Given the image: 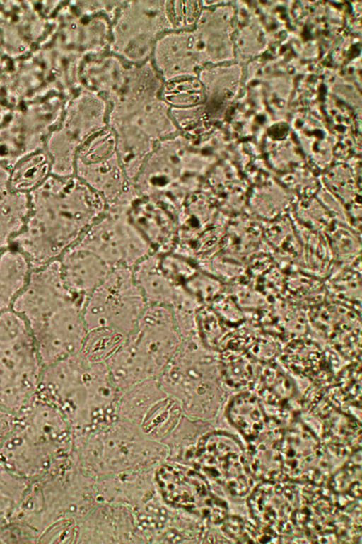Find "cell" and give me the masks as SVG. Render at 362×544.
I'll return each instance as SVG.
<instances>
[{
	"mask_svg": "<svg viewBox=\"0 0 362 544\" xmlns=\"http://www.w3.org/2000/svg\"><path fill=\"white\" fill-rule=\"evenodd\" d=\"M28 213L12 244L37 268L57 260L103 215L105 199L74 175L51 174L28 193Z\"/></svg>",
	"mask_w": 362,
	"mask_h": 544,
	"instance_id": "cell-1",
	"label": "cell"
},
{
	"mask_svg": "<svg viewBox=\"0 0 362 544\" xmlns=\"http://www.w3.org/2000/svg\"><path fill=\"white\" fill-rule=\"evenodd\" d=\"M69 421L36 392L15 413L13 427L0 448V462L30 481L64 470Z\"/></svg>",
	"mask_w": 362,
	"mask_h": 544,
	"instance_id": "cell-2",
	"label": "cell"
},
{
	"mask_svg": "<svg viewBox=\"0 0 362 544\" xmlns=\"http://www.w3.org/2000/svg\"><path fill=\"white\" fill-rule=\"evenodd\" d=\"M182 342L172 309L147 305L134 331L105 362L115 384L122 390L157 378Z\"/></svg>",
	"mask_w": 362,
	"mask_h": 544,
	"instance_id": "cell-3",
	"label": "cell"
},
{
	"mask_svg": "<svg viewBox=\"0 0 362 544\" xmlns=\"http://www.w3.org/2000/svg\"><path fill=\"white\" fill-rule=\"evenodd\" d=\"M36 393L69 421L90 404H112L116 388L106 363H89L78 353L44 366Z\"/></svg>",
	"mask_w": 362,
	"mask_h": 544,
	"instance_id": "cell-4",
	"label": "cell"
},
{
	"mask_svg": "<svg viewBox=\"0 0 362 544\" xmlns=\"http://www.w3.org/2000/svg\"><path fill=\"white\" fill-rule=\"evenodd\" d=\"M43 365L25 319L0 313V405L16 413L37 392Z\"/></svg>",
	"mask_w": 362,
	"mask_h": 544,
	"instance_id": "cell-5",
	"label": "cell"
},
{
	"mask_svg": "<svg viewBox=\"0 0 362 544\" xmlns=\"http://www.w3.org/2000/svg\"><path fill=\"white\" fill-rule=\"evenodd\" d=\"M60 91L29 98L15 106L0 126V163L11 167L24 157L45 149L63 113Z\"/></svg>",
	"mask_w": 362,
	"mask_h": 544,
	"instance_id": "cell-6",
	"label": "cell"
},
{
	"mask_svg": "<svg viewBox=\"0 0 362 544\" xmlns=\"http://www.w3.org/2000/svg\"><path fill=\"white\" fill-rule=\"evenodd\" d=\"M211 351L197 334L183 339L179 349L157 378L163 390L189 409H214L218 389Z\"/></svg>",
	"mask_w": 362,
	"mask_h": 544,
	"instance_id": "cell-7",
	"label": "cell"
},
{
	"mask_svg": "<svg viewBox=\"0 0 362 544\" xmlns=\"http://www.w3.org/2000/svg\"><path fill=\"white\" fill-rule=\"evenodd\" d=\"M147 303L132 268H112L86 298L82 314L87 330L107 328L129 335Z\"/></svg>",
	"mask_w": 362,
	"mask_h": 544,
	"instance_id": "cell-8",
	"label": "cell"
},
{
	"mask_svg": "<svg viewBox=\"0 0 362 544\" xmlns=\"http://www.w3.org/2000/svg\"><path fill=\"white\" fill-rule=\"evenodd\" d=\"M77 243L94 252L112 268H132L153 253L119 200L107 205L103 215Z\"/></svg>",
	"mask_w": 362,
	"mask_h": 544,
	"instance_id": "cell-9",
	"label": "cell"
},
{
	"mask_svg": "<svg viewBox=\"0 0 362 544\" xmlns=\"http://www.w3.org/2000/svg\"><path fill=\"white\" fill-rule=\"evenodd\" d=\"M83 305L76 298L55 303L28 324L43 366L81 351L88 332Z\"/></svg>",
	"mask_w": 362,
	"mask_h": 544,
	"instance_id": "cell-10",
	"label": "cell"
},
{
	"mask_svg": "<svg viewBox=\"0 0 362 544\" xmlns=\"http://www.w3.org/2000/svg\"><path fill=\"white\" fill-rule=\"evenodd\" d=\"M57 1H0L1 50L16 60L45 42L52 31Z\"/></svg>",
	"mask_w": 362,
	"mask_h": 544,
	"instance_id": "cell-11",
	"label": "cell"
},
{
	"mask_svg": "<svg viewBox=\"0 0 362 544\" xmlns=\"http://www.w3.org/2000/svg\"><path fill=\"white\" fill-rule=\"evenodd\" d=\"M74 175L110 204L132 185L119 157L115 135H90L79 149Z\"/></svg>",
	"mask_w": 362,
	"mask_h": 544,
	"instance_id": "cell-12",
	"label": "cell"
},
{
	"mask_svg": "<svg viewBox=\"0 0 362 544\" xmlns=\"http://www.w3.org/2000/svg\"><path fill=\"white\" fill-rule=\"evenodd\" d=\"M204 470L230 494L244 497L252 482L247 453L230 434L216 432L206 437L199 450Z\"/></svg>",
	"mask_w": 362,
	"mask_h": 544,
	"instance_id": "cell-13",
	"label": "cell"
},
{
	"mask_svg": "<svg viewBox=\"0 0 362 544\" xmlns=\"http://www.w3.org/2000/svg\"><path fill=\"white\" fill-rule=\"evenodd\" d=\"M116 200L123 203L129 221L153 253L164 254L173 250L177 225L175 208L140 194L133 183Z\"/></svg>",
	"mask_w": 362,
	"mask_h": 544,
	"instance_id": "cell-14",
	"label": "cell"
},
{
	"mask_svg": "<svg viewBox=\"0 0 362 544\" xmlns=\"http://www.w3.org/2000/svg\"><path fill=\"white\" fill-rule=\"evenodd\" d=\"M322 444L300 423L284 429L279 450L285 480L317 484L325 479L326 465Z\"/></svg>",
	"mask_w": 362,
	"mask_h": 544,
	"instance_id": "cell-15",
	"label": "cell"
},
{
	"mask_svg": "<svg viewBox=\"0 0 362 544\" xmlns=\"http://www.w3.org/2000/svg\"><path fill=\"white\" fill-rule=\"evenodd\" d=\"M284 482H262L247 498L254 521L278 536L288 535L294 527L293 515L298 500L296 490Z\"/></svg>",
	"mask_w": 362,
	"mask_h": 544,
	"instance_id": "cell-16",
	"label": "cell"
},
{
	"mask_svg": "<svg viewBox=\"0 0 362 544\" xmlns=\"http://www.w3.org/2000/svg\"><path fill=\"white\" fill-rule=\"evenodd\" d=\"M313 324L341 354L357 356L361 351V321L357 309L339 302L312 307Z\"/></svg>",
	"mask_w": 362,
	"mask_h": 544,
	"instance_id": "cell-17",
	"label": "cell"
},
{
	"mask_svg": "<svg viewBox=\"0 0 362 544\" xmlns=\"http://www.w3.org/2000/svg\"><path fill=\"white\" fill-rule=\"evenodd\" d=\"M58 260L65 284L83 301L112 269L97 254L77 242Z\"/></svg>",
	"mask_w": 362,
	"mask_h": 544,
	"instance_id": "cell-18",
	"label": "cell"
},
{
	"mask_svg": "<svg viewBox=\"0 0 362 544\" xmlns=\"http://www.w3.org/2000/svg\"><path fill=\"white\" fill-rule=\"evenodd\" d=\"M252 385H255L254 393L271 420L279 426L291 420L295 388L279 368L267 365L259 369Z\"/></svg>",
	"mask_w": 362,
	"mask_h": 544,
	"instance_id": "cell-19",
	"label": "cell"
},
{
	"mask_svg": "<svg viewBox=\"0 0 362 544\" xmlns=\"http://www.w3.org/2000/svg\"><path fill=\"white\" fill-rule=\"evenodd\" d=\"M173 477L175 480L173 483L178 486V489L164 488L170 500L196 510L212 523H221L226 519V503L210 490L203 479L182 473Z\"/></svg>",
	"mask_w": 362,
	"mask_h": 544,
	"instance_id": "cell-20",
	"label": "cell"
},
{
	"mask_svg": "<svg viewBox=\"0 0 362 544\" xmlns=\"http://www.w3.org/2000/svg\"><path fill=\"white\" fill-rule=\"evenodd\" d=\"M226 416L249 445L259 441L273 428L279 426L267 416L257 396L250 392L239 393L230 400L226 408Z\"/></svg>",
	"mask_w": 362,
	"mask_h": 544,
	"instance_id": "cell-21",
	"label": "cell"
},
{
	"mask_svg": "<svg viewBox=\"0 0 362 544\" xmlns=\"http://www.w3.org/2000/svg\"><path fill=\"white\" fill-rule=\"evenodd\" d=\"M135 281L147 305H160L170 308L186 294L161 270L156 253H152L132 268Z\"/></svg>",
	"mask_w": 362,
	"mask_h": 544,
	"instance_id": "cell-22",
	"label": "cell"
},
{
	"mask_svg": "<svg viewBox=\"0 0 362 544\" xmlns=\"http://www.w3.org/2000/svg\"><path fill=\"white\" fill-rule=\"evenodd\" d=\"M28 208V194L11 188L9 168L0 163V255L13 246V239L23 227Z\"/></svg>",
	"mask_w": 362,
	"mask_h": 544,
	"instance_id": "cell-23",
	"label": "cell"
},
{
	"mask_svg": "<svg viewBox=\"0 0 362 544\" xmlns=\"http://www.w3.org/2000/svg\"><path fill=\"white\" fill-rule=\"evenodd\" d=\"M322 424V438L327 448L339 457L350 455L361 448V422L346 412L337 408H330L328 403L327 414Z\"/></svg>",
	"mask_w": 362,
	"mask_h": 544,
	"instance_id": "cell-24",
	"label": "cell"
},
{
	"mask_svg": "<svg viewBox=\"0 0 362 544\" xmlns=\"http://www.w3.org/2000/svg\"><path fill=\"white\" fill-rule=\"evenodd\" d=\"M284 364L293 373L314 380L328 378L327 361L320 347L300 337L293 339L281 356Z\"/></svg>",
	"mask_w": 362,
	"mask_h": 544,
	"instance_id": "cell-25",
	"label": "cell"
},
{
	"mask_svg": "<svg viewBox=\"0 0 362 544\" xmlns=\"http://www.w3.org/2000/svg\"><path fill=\"white\" fill-rule=\"evenodd\" d=\"M30 269L26 256L13 246L0 255V313L11 308Z\"/></svg>",
	"mask_w": 362,
	"mask_h": 544,
	"instance_id": "cell-26",
	"label": "cell"
},
{
	"mask_svg": "<svg viewBox=\"0 0 362 544\" xmlns=\"http://www.w3.org/2000/svg\"><path fill=\"white\" fill-rule=\"evenodd\" d=\"M51 174V160L42 149L23 157L9 168V184L13 190L28 194Z\"/></svg>",
	"mask_w": 362,
	"mask_h": 544,
	"instance_id": "cell-27",
	"label": "cell"
},
{
	"mask_svg": "<svg viewBox=\"0 0 362 544\" xmlns=\"http://www.w3.org/2000/svg\"><path fill=\"white\" fill-rule=\"evenodd\" d=\"M218 368L225 382L236 389L252 385L259 370L246 351L230 347L220 351Z\"/></svg>",
	"mask_w": 362,
	"mask_h": 544,
	"instance_id": "cell-28",
	"label": "cell"
},
{
	"mask_svg": "<svg viewBox=\"0 0 362 544\" xmlns=\"http://www.w3.org/2000/svg\"><path fill=\"white\" fill-rule=\"evenodd\" d=\"M196 334L207 349L220 352L226 348L232 331L211 306L202 305L196 312Z\"/></svg>",
	"mask_w": 362,
	"mask_h": 544,
	"instance_id": "cell-29",
	"label": "cell"
},
{
	"mask_svg": "<svg viewBox=\"0 0 362 544\" xmlns=\"http://www.w3.org/2000/svg\"><path fill=\"white\" fill-rule=\"evenodd\" d=\"M127 336V335L107 328L88 330L78 353L89 363H105L122 345Z\"/></svg>",
	"mask_w": 362,
	"mask_h": 544,
	"instance_id": "cell-30",
	"label": "cell"
},
{
	"mask_svg": "<svg viewBox=\"0 0 362 544\" xmlns=\"http://www.w3.org/2000/svg\"><path fill=\"white\" fill-rule=\"evenodd\" d=\"M330 489L334 494L355 499L361 497V462L348 461L330 479Z\"/></svg>",
	"mask_w": 362,
	"mask_h": 544,
	"instance_id": "cell-31",
	"label": "cell"
},
{
	"mask_svg": "<svg viewBox=\"0 0 362 544\" xmlns=\"http://www.w3.org/2000/svg\"><path fill=\"white\" fill-rule=\"evenodd\" d=\"M14 419L15 414L0 405V448L13 427Z\"/></svg>",
	"mask_w": 362,
	"mask_h": 544,
	"instance_id": "cell-32",
	"label": "cell"
},
{
	"mask_svg": "<svg viewBox=\"0 0 362 544\" xmlns=\"http://www.w3.org/2000/svg\"><path fill=\"white\" fill-rule=\"evenodd\" d=\"M13 107L0 91V126L8 115Z\"/></svg>",
	"mask_w": 362,
	"mask_h": 544,
	"instance_id": "cell-33",
	"label": "cell"
},
{
	"mask_svg": "<svg viewBox=\"0 0 362 544\" xmlns=\"http://www.w3.org/2000/svg\"><path fill=\"white\" fill-rule=\"evenodd\" d=\"M14 62L15 60L0 52V75L8 72L12 68Z\"/></svg>",
	"mask_w": 362,
	"mask_h": 544,
	"instance_id": "cell-34",
	"label": "cell"
},
{
	"mask_svg": "<svg viewBox=\"0 0 362 544\" xmlns=\"http://www.w3.org/2000/svg\"><path fill=\"white\" fill-rule=\"evenodd\" d=\"M0 52H2V50H1V35H0Z\"/></svg>",
	"mask_w": 362,
	"mask_h": 544,
	"instance_id": "cell-35",
	"label": "cell"
}]
</instances>
